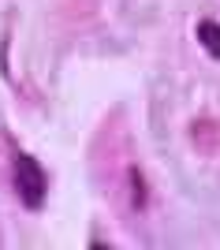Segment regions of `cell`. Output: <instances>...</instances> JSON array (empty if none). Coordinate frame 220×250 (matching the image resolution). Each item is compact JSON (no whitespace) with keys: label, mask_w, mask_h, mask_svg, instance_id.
<instances>
[{"label":"cell","mask_w":220,"mask_h":250,"mask_svg":"<svg viewBox=\"0 0 220 250\" xmlns=\"http://www.w3.org/2000/svg\"><path fill=\"white\" fill-rule=\"evenodd\" d=\"M198 42H201V49L209 52V56L220 60V22H213V19L198 22Z\"/></svg>","instance_id":"cell-2"},{"label":"cell","mask_w":220,"mask_h":250,"mask_svg":"<svg viewBox=\"0 0 220 250\" xmlns=\"http://www.w3.org/2000/svg\"><path fill=\"white\" fill-rule=\"evenodd\" d=\"M45 187H49V183H45L41 165H38L30 153H19V157H15V190H19L22 206H26V209H41Z\"/></svg>","instance_id":"cell-1"}]
</instances>
